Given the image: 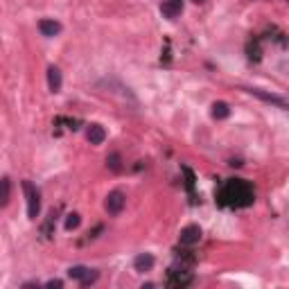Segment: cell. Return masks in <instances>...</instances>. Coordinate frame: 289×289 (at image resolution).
<instances>
[{"label": "cell", "instance_id": "1", "mask_svg": "<svg viewBox=\"0 0 289 289\" xmlns=\"http://www.w3.org/2000/svg\"><path fill=\"white\" fill-rule=\"evenodd\" d=\"M217 199L221 206H230V208H247L253 204V187L244 179H230L217 192Z\"/></svg>", "mask_w": 289, "mask_h": 289}, {"label": "cell", "instance_id": "2", "mask_svg": "<svg viewBox=\"0 0 289 289\" xmlns=\"http://www.w3.org/2000/svg\"><path fill=\"white\" fill-rule=\"evenodd\" d=\"M23 192H25V197H27V217L36 219L38 213H41V192H38L30 181H23Z\"/></svg>", "mask_w": 289, "mask_h": 289}, {"label": "cell", "instance_id": "3", "mask_svg": "<svg viewBox=\"0 0 289 289\" xmlns=\"http://www.w3.org/2000/svg\"><path fill=\"white\" fill-rule=\"evenodd\" d=\"M190 282H192V269L174 264V267L167 271V285L170 287H185V285H190Z\"/></svg>", "mask_w": 289, "mask_h": 289}, {"label": "cell", "instance_id": "4", "mask_svg": "<svg viewBox=\"0 0 289 289\" xmlns=\"http://www.w3.org/2000/svg\"><path fill=\"white\" fill-rule=\"evenodd\" d=\"M68 276L72 280H77L81 287H88L93 285L95 280L100 278V273L95 271V269H88V267H81V264H77V267H70L68 269Z\"/></svg>", "mask_w": 289, "mask_h": 289}, {"label": "cell", "instance_id": "5", "mask_svg": "<svg viewBox=\"0 0 289 289\" xmlns=\"http://www.w3.org/2000/svg\"><path fill=\"white\" fill-rule=\"evenodd\" d=\"M107 210H109V215H120L124 210V206H127V195H124L122 190H113V192H109V197H107Z\"/></svg>", "mask_w": 289, "mask_h": 289}, {"label": "cell", "instance_id": "6", "mask_svg": "<svg viewBox=\"0 0 289 289\" xmlns=\"http://www.w3.org/2000/svg\"><path fill=\"white\" fill-rule=\"evenodd\" d=\"M179 242H181V247H185V249L199 244L201 242V228H199V226H195V224L185 226V228L181 230V235H179Z\"/></svg>", "mask_w": 289, "mask_h": 289}, {"label": "cell", "instance_id": "7", "mask_svg": "<svg viewBox=\"0 0 289 289\" xmlns=\"http://www.w3.org/2000/svg\"><path fill=\"white\" fill-rule=\"evenodd\" d=\"M161 12L165 18H170V21H174V18L181 16L183 12V0H163L161 3Z\"/></svg>", "mask_w": 289, "mask_h": 289}, {"label": "cell", "instance_id": "8", "mask_svg": "<svg viewBox=\"0 0 289 289\" xmlns=\"http://www.w3.org/2000/svg\"><path fill=\"white\" fill-rule=\"evenodd\" d=\"M86 138H88L90 144H102L107 140V131H104L102 124H90L88 131H86Z\"/></svg>", "mask_w": 289, "mask_h": 289}, {"label": "cell", "instance_id": "9", "mask_svg": "<svg viewBox=\"0 0 289 289\" xmlns=\"http://www.w3.org/2000/svg\"><path fill=\"white\" fill-rule=\"evenodd\" d=\"M154 267V255L152 253H138L133 258V269L136 271H149Z\"/></svg>", "mask_w": 289, "mask_h": 289}, {"label": "cell", "instance_id": "10", "mask_svg": "<svg viewBox=\"0 0 289 289\" xmlns=\"http://www.w3.org/2000/svg\"><path fill=\"white\" fill-rule=\"evenodd\" d=\"M251 95H255V98H260V100H264V102H271V104H276V107H280V109H287V100H282V98H278V95H269V93H262V90H258V88H251L249 90Z\"/></svg>", "mask_w": 289, "mask_h": 289}, {"label": "cell", "instance_id": "11", "mask_svg": "<svg viewBox=\"0 0 289 289\" xmlns=\"http://www.w3.org/2000/svg\"><path fill=\"white\" fill-rule=\"evenodd\" d=\"M38 30H41L43 36H55L61 32V25L57 21H52V18H43V21L38 23Z\"/></svg>", "mask_w": 289, "mask_h": 289}, {"label": "cell", "instance_id": "12", "mask_svg": "<svg viewBox=\"0 0 289 289\" xmlns=\"http://www.w3.org/2000/svg\"><path fill=\"white\" fill-rule=\"evenodd\" d=\"M47 86H50L52 93H59L61 90V70L55 68V66L47 68Z\"/></svg>", "mask_w": 289, "mask_h": 289}, {"label": "cell", "instance_id": "13", "mask_svg": "<svg viewBox=\"0 0 289 289\" xmlns=\"http://www.w3.org/2000/svg\"><path fill=\"white\" fill-rule=\"evenodd\" d=\"M9 195H12V181L5 176V179L0 181V206L9 204Z\"/></svg>", "mask_w": 289, "mask_h": 289}, {"label": "cell", "instance_id": "14", "mask_svg": "<svg viewBox=\"0 0 289 289\" xmlns=\"http://www.w3.org/2000/svg\"><path fill=\"white\" fill-rule=\"evenodd\" d=\"M230 115V109H228V104L226 102H215L213 104V118L215 120H224V118H228Z\"/></svg>", "mask_w": 289, "mask_h": 289}, {"label": "cell", "instance_id": "15", "mask_svg": "<svg viewBox=\"0 0 289 289\" xmlns=\"http://www.w3.org/2000/svg\"><path fill=\"white\" fill-rule=\"evenodd\" d=\"M79 221H81V217L79 215H77V213H70L68 217H66V230H75L77 228V226H79Z\"/></svg>", "mask_w": 289, "mask_h": 289}, {"label": "cell", "instance_id": "16", "mask_svg": "<svg viewBox=\"0 0 289 289\" xmlns=\"http://www.w3.org/2000/svg\"><path fill=\"white\" fill-rule=\"evenodd\" d=\"M107 163H109L111 172H120V170H122V165H120V154H111V156L107 158Z\"/></svg>", "mask_w": 289, "mask_h": 289}, {"label": "cell", "instance_id": "17", "mask_svg": "<svg viewBox=\"0 0 289 289\" xmlns=\"http://www.w3.org/2000/svg\"><path fill=\"white\" fill-rule=\"evenodd\" d=\"M45 287H50V289H61V287H64V282H61V280H47L45 282Z\"/></svg>", "mask_w": 289, "mask_h": 289}]
</instances>
